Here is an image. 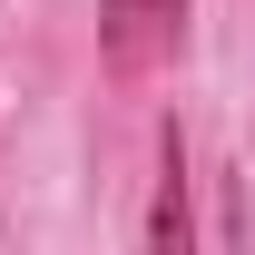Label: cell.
<instances>
[{
	"instance_id": "obj_1",
	"label": "cell",
	"mask_w": 255,
	"mask_h": 255,
	"mask_svg": "<svg viewBox=\"0 0 255 255\" xmlns=\"http://www.w3.org/2000/svg\"><path fill=\"white\" fill-rule=\"evenodd\" d=\"M187 39V0H98V49L118 79H147L157 59H177Z\"/></svg>"
},
{
	"instance_id": "obj_2",
	"label": "cell",
	"mask_w": 255,
	"mask_h": 255,
	"mask_svg": "<svg viewBox=\"0 0 255 255\" xmlns=\"http://www.w3.org/2000/svg\"><path fill=\"white\" fill-rule=\"evenodd\" d=\"M147 255H196V226H187V157H177V128L157 147V206H147Z\"/></svg>"
}]
</instances>
